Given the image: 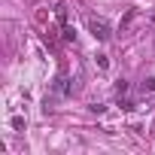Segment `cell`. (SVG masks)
Returning a JSON list of instances; mask_svg holds the SVG:
<instances>
[{"label": "cell", "instance_id": "obj_1", "mask_svg": "<svg viewBox=\"0 0 155 155\" xmlns=\"http://www.w3.org/2000/svg\"><path fill=\"white\" fill-rule=\"evenodd\" d=\"M88 31H91L94 40H110V37H113V25H110L107 18H101V15H91V18H88Z\"/></svg>", "mask_w": 155, "mask_h": 155}, {"label": "cell", "instance_id": "obj_2", "mask_svg": "<svg viewBox=\"0 0 155 155\" xmlns=\"http://www.w3.org/2000/svg\"><path fill=\"white\" fill-rule=\"evenodd\" d=\"M52 91H55L58 97H67V94L73 91V85H70V79H67L64 73H58V76H55V85H52Z\"/></svg>", "mask_w": 155, "mask_h": 155}, {"label": "cell", "instance_id": "obj_3", "mask_svg": "<svg viewBox=\"0 0 155 155\" xmlns=\"http://www.w3.org/2000/svg\"><path fill=\"white\" fill-rule=\"evenodd\" d=\"M140 101L149 107V104H155V79H143V85H140Z\"/></svg>", "mask_w": 155, "mask_h": 155}, {"label": "cell", "instance_id": "obj_4", "mask_svg": "<svg viewBox=\"0 0 155 155\" xmlns=\"http://www.w3.org/2000/svg\"><path fill=\"white\" fill-rule=\"evenodd\" d=\"M128 91H131V85H128L125 79H119V82H116V97H119V94H128Z\"/></svg>", "mask_w": 155, "mask_h": 155}, {"label": "cell", "instance_id": "obj_5", "mask_svg": "<svg viewBox=\"0 0 155 155\" xmlns=\"http://www.w3.org/2000/svg\"><path fill=\"white\" fill-rule=\"evenodd\" d=\"M97 67L107 70V67H110V58H107V55H97Z\"/></svg>", "mask_w": 155, "mask_h": 155}, {"label": "cell", "instance_id": "obj_6", "mask_svg": "<svg viewBox=\"0 0 155 155\" xmlns=\"http://www.w3.org/2000/svg\"><path fill=\"white\" fill-rule=\"evenodd\" d=\"M12 128L21 131V128H25V119H21V116H12Z\"/></svg>", "mask_w": 155, "mask_h": 155}]
</instances>
